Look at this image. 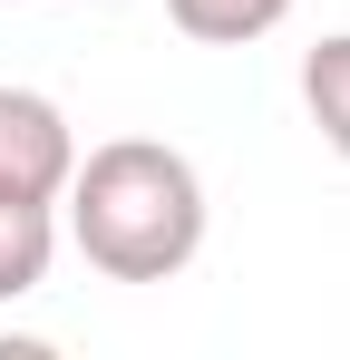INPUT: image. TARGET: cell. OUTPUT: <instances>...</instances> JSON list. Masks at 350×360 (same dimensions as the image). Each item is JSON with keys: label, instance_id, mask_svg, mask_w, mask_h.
<instances>
[{"label": "cell", "instance_id": "cell-2", "mask_svg": "<svg viewBox=\"0 0 350 360\" xmlns=\"http://www.w3.org/2000/svg\"><path fill=\"white\" fill-rule=\"evenodd\" d=\"M78 166V136L39 88H0V195H30V205H58V185Z\"/></svg>", "mask_w": 350, "mask_h": 360}, {"label": "cell", "instance_id": "cell-3", "mask_svg": "<svg viewBox=\"0 0 350 360\" xmlns=\"http://www.w3.org/2000/svg\"><path fill=\"white\" fill-rule=\"evenodd\" d=\"M49 205H30V195H0V302H20V292H39L49 283Z\"/></svg>", "mask_w": 350, "mask_h": 360}, {"label": "cell", "instance_id": "cell-4", "mask_svg": "<svg viewBox=\"0 0 350 360\" xmlns=\"http://www.w3.org/2000/svg\"><path fill=\"white\" fill-rule=\"evenodd\" d=\"M166 20L185 30V39H205V49H243V39L283 30L292 0H166Z\"/></svg>", "mask_w": 350, "mask_h": 360}, {"label": "cell", "instance_id": "cell-1", "mask_svg": "<svg viewBox=\"0 0 350 360\" xmlns=\"http://www.w3.org/2000/svg\"><path fill=\"white\" fill-rule=\"evenodd\" d=\"M68 243L108 283H175L205 253V176L156 136H108L68 166Z\"/></svg>", "mask_w": 350, "mask_h": 360}, {"label": "cell", "instance_id": "cell-5", "mask_svg": "<svg viewBox=\"0 0 350 360\" xmlns=\"http://www.w3.org/2000/svg\"><path fill=\"white\" fill-rule=\"evenodd\" d=\"M302 108H311V127L350 156V30H341V39H321V49L302 59Z\"/></svg>", "mask_w": 350, "mask_h": 360}]
</instances>
